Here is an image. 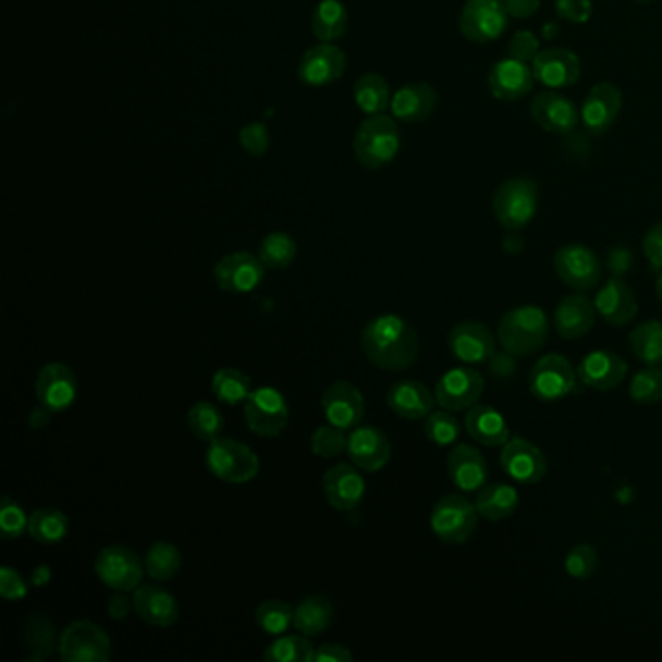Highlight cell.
I'll return each mask as SVG.
<instances>
[{
    "instance_id": "cell-1",
    "label": "cell",
    "mask_w": 662,
    "mask_h": 662,
    "mask_svg": "<svg viewBox=\"0 0 662 662\" xmlns=\"http://www.w3.org/2000/svg\"><path fill=\"white\" fill-rule=\"evenodd\" d=\"M366 358L385 371H404L420 354V339L399 315H381L367 322L361 334Z\"/></svg>"
},
{
    "instance_id": "cell-2",
    "label": "cell",
    "mask_w": 662,
    "mask_h": 662,
    "mask_svg": "<svg viewBox=\"0 0 662 662\" xmlns=\"http://www.w3.org/2000/svg\"><path fill=\"white\" fill-rule=\"evenodd\" d=\"M550 336V319L537 305H520L503 315L498 342L515 358H527L542 348Z\"/></svg>"
},
{
    "instance_id": "cell-3",
    "label": "cell",
    "mask_w": 662,
    "mask_h": 662,
    "mask_svg": "<svg viewBox=\"0 0 662 662\" xmlns=\"http://www.w3.org/2000/svg\"><path fill=\"white\" fill-rule=\"evenodd\" d=\"M492 210L498 224L507 232H520L538 212V187L527 177L503 181L493 193Z\"/></svg>"
},
{
    "instance_id": "cell-4",
    "label": "cell",
    "mask_w": 662,
    "mask_h": 662,
    "mask_svg": "<svg viewBox=\"0 0 662 662\" xmlns=\"http://www.w3.org/2000/svg\"><path fill=\"white\" fill-rule=\"evenodd\" d=\"M401 150V133L391 117H369L354 136L356 160L367 170H379L396 158Z\"/></svg>"
},
{
    "instance_id": "cell-5",
    "label": "cell",
    "mask_w": 662,
    "mask_h": 662,
    "mask_svg": "<svg viewBox=\"0 0 662 662\" xmlns=\"http://www.w3.org/2000/svg\"><path fill=\"white\" fill-rule=\"evenodd\" d=\"M478 511L461 493L443 495L431 511L430 527L433 535L445 544H465L475 535Z\"/></svg>"
},
{
    "instance_id": "cell-6",
    "label": "cell",
    "mask_w": 662,
    "mask_h": 662,
    "mask_svg": "<svg viewBox=\"0 0 662 662\" xmlns=\"http://www.w3.org/2000/svg\"><path fill=\"white\" fill-rule=\"evenodd\" d=\"M206 466L218 480L230 483L252 482L259 475V457L253 449L235 439L216 438L206 451Z\"/></svg>"
},
{
    "instance_id": "cell-7",
    "label": "cell",
    "mask_w": 662,
    "mask_h": 662,
    "mask_svg": "<svg viewBox=\"0 0 662 662\" xmlns=\"http://www.w3.org/2000/svg\"><path fill=\"white\" fill-rule=\"evenodd\" d=\"M577 379L579 376L569 359L562 354H547L530 369L528 387L538 401L555 403L575 391Z\"/></svg>"
},
{
    "instance_id": "cell-8",
    "label": "cell",
    "mask_w": 662,
    "mask_h": 662,
    "mask_svg": "<svg viewBox=\"0 0 662 662\" xmlns=\"http://www.w3.org/2000/svg\"><path fill=\"white\" fill-rule=\"evenodd\" d=\"M510 19L505 0H466L458 27L468 41L492 44L505 34Z\"/></svg>"
},
{
    "instance_id": "cell-9",
    "label": "cell",
    "mask_w": 662,
    "mask_h": 662,
    "mask_svg": "<svg viewBox=\"0 0 662 662\" xmlns=\"http://www.w3.org/2000/svg\"><path fill=\"white\" fill-rule=\"evenodd\" d=\"M59 657L64 662H106L111 657V641L98 624L78 620L59 637Z\"/></svg>"
},
{
    "instance_id": "cell-10",
    "label": "cell",
    "mask_w": 662,
    "mask_h": 662,
    "mask_svg": "<svg viewBox=\"0 0 662 662\" xmlns=\"http://www.w3.org/2000/svg\"><path fill=\"white\" fill-rule=\"evenodd\" d=\"M290 410L284 394L272 387L255 389L245 401V420L260 438H277L286 428Z\"/></svg>"
},
{
    "instance_id": "cell-11",
    "label": "cell",
    "mask_w": 662,
    "mask_h": 662,
    "mask_svg": "<svg viewBox=\"0 0 662 662\" xmlns=\"http://www.w3.org/2000/svg\"><path fill=\"white\" fill-rule=\"evenodd\" d=\"M94 569L99 581L117 592L135 591L143 581V562L131 548H103L96 557Z\"/></svg>"
},
{
    "instance_id": "cell-12",
    "label": "cell",
    "mask_w": 662,
    "mask_h": 662,
    "mask_svg": "<svg viewBox=\"0 0 662 662\" xmlns=\"http://www.w3.org/2000/svg\"><path fill=\"white\" fill-rule=\"evenodd\" d=\"M554 269L560 280L577 292H587L599 286L602 278L597 253L581 243H569L560 247L554 255Z\"/></svg>"
},
{
    "instance_id": "cell-13",
    "label": "cell",
    "mask_w": 662,
    "mask_h": 662,
    "mask_svg": "<svg viewBox=\"0 0 662 662\" xmlns=\"http://www.w3.org/2000/svg\"><path fill=\"white\" fill-rule=\"evenodd\" d=\"M448 344L451 354L465 366H483L498 352L495 334L480 321L458 322L449 332Z\"/></svg>"
},
{
    "instance_id": "cell-14",
    "label": "cell",
    "mask_w": 662,
    "mask_h": 662,
    "mask_svg": "<svg viewBox=\"0 0 662 662\" xmlns=\"http://www.w3.org/2000/svg\"><path fill=\"white\" fill-rule=\"evenodd\" d=\"M483 377L473 367H453L439 377L436 401L441 408L463 412L473 408L483 393Z\"/></svg>"
},
{
    "instance_id": "cell-15",
    "label": "cell",
    "mask_w": 662,
    "mask_h": 662,
    "mask_svg": "<svg viewBox=\"0 0 662 662\" xmlns=\"http://www.w3.org/2000/svg\"><path fill=\"white\" fill-rule=\"evenodd\" d=\"M500 463L503 473L523 486L538 483L548 475L547 455L527 439H510L502 448Z\"/></svg>"
},
{
    "instance_id": "cell-16",
    "label": "cell",
    "mask_w": 662,
    "mask_h": 662,
    "mask_svg": "<svg viewBox=\"0 0 662 662\" xmlns=\"http://www.w3.org/2000/svg\"><path fill=\"white\" fill-rule=\"evenodd\" d=\"M216 284L230 294H249L265 280V265L252 253H232L218 260Z\"/></svg>"
},
{
    "instance_id": "cell-17",
    "label": "cell",
    "mask_w": 662,
    "mask_h": 662,
    "mask_svg": "<svg viewBox=\"0 0 662 662\" xmlns=\"http://www.w3.org/2000/svg\"><path fill=\"white\" fill-rule=\"evenodd\" d=\"M37 401L49 410L63 412L71 408L78 394V377L71 367L53 361L41 367L36 379Z\"/></svg>"
},
{
    "instance_id": "cell-18",
    "label": "cell",
    "mask_w": 662,
    "mask_h": 662,
    "mask_svg": "<svg viewBox=\"0 0 662 662\" xmlns=\"http://www.w3.org/2000/svg\"><path fill=\"white\" fill-rule=\"evenodd\" d=\"M530 117L547 133L569 135L579 126L581 111L562 94L542 91L530 101Z\"/></svg>"
},
{
    "instance_id": "cell-19",
    "label": "cell",
    "mask_w": 662,
    "mask_h": 662,
    "mask_svg": "<svg viewBox=\"0 0 662 662\" xmlns=\"http://www.w3.org/2000/svg\"><path fill=\"white\" fill-rule=\"evenodd\" d=\"M530 66H532L537 82L550 90L569 88L581 78L579 57L564 47L542 49Z\"/></svg>"
},
{
    "instance_id": "cell-20",
    "label": "cell",
    "mask_w": 662,
    "mask_h": 662,
    "mask_svg": "<svg viewBox=\"0 0 662 662\" xmlns=\"http://www.w3.org/2000/svg\"><path fill=\"white\" fill-rule=\"evenodd\" d=\"M622 103H624L622 91L617 90L614 84L600 82L597 86H592L579 109L583 126L591 135L600 136L609 133L622 111Z\"/></svg>"
},
{
    "instance_id": "cell-21",
    "label": "cell",
    "mask_w": 662,
    "mask_h": 662,
    "mask_svg": "<svg viewBox=\"0 0 662 662\" xmlns=\"http://www.w3.org/2000/svg\"><path fill=\"white\" fill-rule=\"evenodd\" d=\"M321 404L329 424L342 430H354L366 414L364 394L348 381L332 383L322 394Z\"/></svg>"
},
{
    "instance_id": "cell-22",
    "label": "cell",
    "mask_w": 662,
    "mask_h": 662,
    "mask_svg": "<svg viewBox=\"0 0 662 662\" xmlns=\"http://www.w3.org/2000/svg\"><path fill=\"white\" fill-rule=\"evenodd\" d=\"M577 376L583 385L600 393H609L624 383L627 376L626 359L610 350H594L581 359Z\"/></svg>"
},
{
    "instance_id": "cell-23",
    "label": "cell",
    "mask_w": 662,
    "mask_h": 662,
    "mask_svg": "<svg viewBox=\"0 0 662 662\" xmlns=\"http://www.w3.org/2000/svg\"><path fill=\"white\" fill-rule=\"evenodd\" d=\"M344 69H346V54L342 53V49L332 44H321L305 51L297 66V76L305 86L321 88L339 81L344 74Z\"/></svg>"
},
{
    "instance_id": "cell-24",
    "label": "cell",
    "mask_w": 662,
    "mask_h": 662,
    "mask_svg": "<svg viewBox=\"0 0 662 662\" xmlns=\"http://www.w3.org/2000/svg\"><path fill=\"white\" fill-rule=\"evenodd\" d=\"M346 451H348L350 461L358 466L359 470H366V473H377V470L385 468L393 455L389 438L379 428H371V426H361V428L356 426V430H352L348 436Z\"/></svg>"
},
{
    "instance_id": "cell-25",
    "label": "cell",
    "mask_w": 662,
    "mask_h": 662,
    "mask_svg": "<svg viewBox=\"0 0 662 662\" xmlns=\"http://www.w3.org/2000/svg\"><path fill=\"white\" fill-rule=\"evenodd\" d=\"M322 492L334 510H356L366 495V480L356 466L341 463L331 466L322 476Z\"/></svg>"
},
{
    "instance_id": "cell-26",
    "label": "cell",
    "mask_w": 662,
    "mask_h": 662,
    "mask_svg": "<svg viewBox=\"0 0 662 662\" xmlns=\"http://www.w3.org/2000/svg\"><path fill=\"white\" fill-rule=\"evenodd\" d=\"M535 81L537 78L530 64L507 57L493 64L492 71L488 74V88L495 99L517 101L530 94Z\"/></svg>"
},
{
    "instance_id": "cell-27",
    "label": "cell",
    "mask_w": 662,
    "mask_h": 662,
    "mask_svg": "<svg viewBox=\"0 0 662 662\" xmlns=\"http://www.w3.org/2000/svg\"><path fill=\"white\" fill-rule=\"evenodd\" d=\"M448 473L458 492L475 493L488 483V463L473 445L458 443L448 457Z\"/></svg>"
},
{
    "instance_id": "cell-28",
    "label": "cell",
    "mask_w": 662,
    "mask_h": 662,
    "mask_svg": "<svg viewBox=\"0 0 662 662\" xmlns=\"http://www.w3.org/2000/svg\"><path fill=\"white\" fill-rule=\"evenodd\" d=\"M597 321L594 302L583 292L564 297L555 307L554 329L565 341H577L591 331Z\"/></svg>"
},
{
    "instance_id": "cell-29",
    "label": "cell",
    "mask_w": 662,
    "mask_h": 662,
    "mask_svg": "<svg viewBox=\"0 0 662 662\" xmlns=\"http://www.w3.org/2000/svg\"><path fill=\"white\" fill-rule=\"evenodd\" d=\"M436 394L420 381H399L387 393L389 408L404 420H426L436 408Z\"/></svg>"
},
{
    "instance_id": "cell-30",
    "label": "cell",
    "mask_w": 662,
    "mask_h": 662,
    "mask_svg": "<svg viewBox=\"0 0 662 662\" xmlns=\"http://www.w3.org/2000/svg\"><path fill=\"white\" fill-rule=\"evenodd\" d=\"M594 307L602 321L614 327L629 324L636 319L639 309L634 290L620 278H610L609 282L600 287L599 294L594 297Z\"/></svg>"
},
{
    "instance_id": "cell-31",
    "label": "cell",
    "mask_w": 662,
    "mask_h": 662,
    "mask_svg": "<svg viewBox=\"0 0 662 662\" xmlns=\"http://www.w3.org/2000/svg\"><path fill=\"white\" fill-rule=\"evenodd\" d=\"M438 106V94L426 82H414L404 86L391 99L394 119L406 125H416L430 119Z\"/></svg>"
},
{
    "instance_id": "cell-32",
    "label": "cell",
    "mask_w": 662,
    "mask_h": 662,
    "mask_svg": "<svg viewBox=\"0 0 662 662\" xmlns=\"http://www.w3.org/2000/svg\"><path fill=\"white\" fill-rule=\"evenodd\" d=\"M133 604L136 614L150 626L170 627L180 617L177 600L158 585H143L135 589Z\"/></svg>"
},
{
    "instance_id": "cell-33",
    "label": "cell",
    "mask_w": 662,
    "mask_h": 662,
    "mask_svg": "<svg viewBox=\"0 0 662 662\" xmlns=\"http://www.w3.org/2000/svg\"><path fill=\"white\" fill-rule=\"evenodd\" d=\"M465 430L478 445L503 448L510 441V426L500 412L488 404H475L465 414Z\"/></svg>"
},
{
    "instance_id": "cell-34",
    "label": "cell",
    "mask_w": 662,
    "mask_h": 662,
    "mask_svg": "<svg viewBox=\"0 0 662 662\" xmlns=\"http://www.w3.org/2000/svg\"><path fill=\"white\" fill-rule=\"evenodd\" d=\"M519 492L510 483H486L482 490L476 492V511L482 519L490 523L510 519L511 515L519 510Z\"/></svg>"
},
{
    "instance_id": "cell-35",
    "label": "cell",
    "mask_w": 662,
    "mask_h": 662,
    "mask_svg": "<svg viewBox=\"0 0 662 662\" xmlns=\"http://www.w3.org/2000/svg\"><path fill=\"white\" fill-rule=\"evenodd\" d=\"M22 641L34 653L27 661H44L59 651V639L54 632L53 622L44 614H29L22 624Z\"/></svg>"
},
{
    "instance_id": "cell-36",
    "label": "cell",
    "mask_w": 662,
    "mask_h": 662,
    "mask_svg": "<svg viewBox=\"0 0 662 662\" xmlns=\"http://www.w3.org/2000/svg\"><path fill=\"white\" fill-rule=\"evenodd\" d=\"M311 27L322 44H332L346 34L348 12L341 0H321L311 16Z\"/></svg>"
},
{
    "instance_id": "cell-37",
    "label": "cell",
    "mask_w": 662,
    "mask_h": 662,
    "mask_svg": "<svg viewBox=\"0 0 662 662\" xmlns=\"http://www.w3.org/2000/svg\"><path fill=\"white\" fill-rule=\"evenodd\" d=\"M334 609L331 600L324 597H307L294 610V626L302 636H321L332 624Z\"/></svg>"
},
{
    "instance_id": "cell-38",
    "label": "cell",
    "mask_w": 662,
    "mask_h": 662,
    "mask_svg": "<svg viewBox=\"0 0 662 662\" xmlns=\"http://www.w3.org/2000/svg\"><path fill=\"white\" fill-rule=\"evenodd\" d=\"M391 88L383 76L376 72L364 74L354 84V101L366 115H381L391 106Z\"/></svg>"
},
{
    "instance_id": "cell-39",
    "label": "cell",
    "mask_w": 662,
    "mask_h": 662,
    "mask_svg": "<svg viewBox=\"0 0 662 662\" xmlns=\"http://www.w3.org/2000/svg\"><path fill=\"white\" fill-rule=\"evenodd\" d=\"M629 348L645 366H662V322L645 321L629 332Z\"/></svg>"
},
{
    "instance_id": "cell-40",
    "label": "cell",
    "mask_w": 662,
    "mask_h": 662,
    "mask_svg": "<svg viewBox=\"0 0 662 662\" xmlns=\"http://www.w3.org/2000/svg\"><path fill=\"white\" fill-rule=\"evenodd\" d=\"M27 532L39 544H59L69 535V519L63 511L41 507L32 513Z\"/></svg>"
},
{
    "instance_id": "cell-41",
    "label": "cell",
    "mask_w": 662,
    "mask_h": 662,
    "mask_svg": "<svg viewBox=\"0 0 662 662\" xmlns=\"http://www.w3.org/2000/svg\"><path fill=\"white\" fill-rule=\"evenodd\" d=\"M212 393L218 396V401L232 406L245 403L252 394V377L243 373L242 369L224 367L212 379Z\"/></svg>"
},
{
    "instance_id": "cell-42",
    "label": "cell",
    "mask_w": 662,
    "mask_h": 662,
    "mask_svg": "<svg viewBox=\"0 0 662 662\" xmlns=\"http://www.w3.org/2000/svg\"><path fill=\"white\" fill-rule=\"evenodd\" d=\"M181 552L173 544L158 542L144 557V569L156 581H170L181 569Z\"/></svg>"
},
{
    "instance_id": "cell-43",
    "label": "cell",
    "mask_w": 662,
    "mask_h": 662,
    "mask_svg": "<svg viewBox=\"0 0 662 662\" xmlns=\"http://www.w3.org/2000/svg\"><path fill=\"white\" fill-rule=\"evenodd\" d=\"M191 433L200 441H214L224 431V416L212 403H197L187 414Z\"/></svg>"
},
{
    "instance_id": "cell-44",
    "label": "cell",
    "mask_w": 662,
    "mask_h": 662,
    "mask_svg": "<svg viewBox=\"0 0 662 662\" xmlns=\"http://www.w3.org/2000/svg\"><path fill=\"white\" fill-rule=\"evenodd\" d=\"M297 255V245L287 233L274 232L267 235L259 247V259L267 269H286Z\"/></svg>"
},
{
    "instance_id": "cell-45",
    "label": "cell",
    "mask_w": 662,
    "mask_h": 662,
    "mask_svg": "<svg viewBox=\"0 0 662 662\" xmlns=\"http://www.w3.org/2000/svg\"><path fill=\"white\" fill-rule=\"evenodd\" d=\"M255 622L269 636H282L294 626V609L284 600H265L255 612Z\"/></svg>"
},
{
    "instance_id": "cell-46",
    "label": "cell",
    "mask_w": 662,
    "mask_h": 662,
    "mask_svg": "<svg viewBox=\"0 0 662 662\" xmlns=\"http://www.w3.org/2000/svg\"><path fill=\"white\" fill-rule=\"evenodd\" d=\"M315 649L307 636H284L270 645L262 654L269 662H311Z\"/></svg>"
},
{
    "instance_id": "cell-47",
    "label": "cell",
    "mask_w": 662,
    "mask_h": 662,
    "mask_svg": "<svg viewBox=\"0 0 662 662\" xmlns=\"http://www.w3.org/2000/svg\"><path fill=\"white\" fill-rule=\"evenodd\" d=\"M424 431L433 445L449 448V445L457 443L458 436H461V424L453 412L441 408V410L431 412L430 416L426 418Z\"/></svg>"
},
{
    "instance_id": "cell-48",
    "label": "cell",
    "mask_w": 662,
    "mask_h": 662,
    "mask_svg": "<svg viewBox=\"0 0 662 662\" xmlns=\"http://www.w3.org/2000/svg\"><path fill=\"white\" fill-rule=\"evenodd\" d=\"M629 396L637 404L662 403V366H647L629 383Z\"/></svg>"
},
{
    "instance_id": "cell-49",
    "label": "cell",
    "mask_w": 662,
    "mask_h": 662,
    "mask_svg": "<svg viewBox=\"0 0 662 662\" xmlns=\"http://www.w3.org/2000/svg\"><path fill=\"white\" fill-rule=\"evenodd\" d=\"M348 449V438L342 428L336 426H321L311 436V451L317 457L334 458Z\"/></svg>"
},
{
    "instance_id": "cell-50",
    "label": "cell",
    "mask_w": 662,
    "mask_h": 662,
    "mask_svg": "<svg viewBox=\"0 0 662 662\" xmlns=\"http://www.w3.org/2000/svg\"><path fill=\"white\" fill-rule=\"evenodd\" d=\"M597 567H599V554L589 544L573 548L565 557V572L569 573L573 579H589L597 573Z\"/></svg>"
},
{
    "instance_id": "cell-51",
    "label": "cell",
    "mask_w": 662,
    "mask_h": 662,
    "mask_svg": "<svg viewBox=\"0 0 662 662\" xmlns=\"http://www.w3.org/2000/svg\"><path fill=\"white\" fill-rule=\"evenodd\" d=\"M29 527V519H27L26 513L20 507V503L10 500V498H2L0 503V528H2V535L7 540H16L22 537Z\"/></svg>"
},
{
    "instance_id": "cell-52",
    "label": "cell",
    "mask_w": 662,
    "mask_h": 662,
    "mask_svg": "<svg viewBox=\"0 0 662 662\" xmlns=\"http://www.w3.org/2000/svg\"><path fill=\"white\" fill-rule=\"evenodd\" d=\"M240 143H242L245 152L259 158L269 150V131L262 123H252V125L243 126L242 133H240Z\"/></svg>"
},
{
    "instance_id": "cell-53",
    "label": "cell",
    "mask_w": 662,
    "mask_h": 662,
    "mask_svg": "<svg viewBox=\"0 0 662 662\" xmlns=\"http://www.w3.org/2000/svg\"><path fill=\"white\" fill-rule=\"evenodd\" d=\"M538 53H540V47H538L537 36L532 32H519L511 39L510 57L513 59L532 64Z\"/></svg>"
},
{
    "instance_id": "cell-54",
    "label": "cell",
    "mask_w": 662,
    "mask_h": 662,
    "mask_svg": "<svg viewBox=\"0 0 662 662\" xmlns=\"http://www.w3.org/2000/svg\"><path fill=\"white\" fill-rule=\"evenodd\" d=\"M555 12L562 20L583 24L591 19V0H555Z\"/></svg>"
},
{
    "instance_id": "cell-55",
    "label": "cell",
    "mask_w": 662,
    "mask_h": 662,
    "mask_svg": "<svg viewBox=\"0 0 662 662\" xmlns=\"http://www.w3.org/2000/svg\"><path fill=\"white\" fill-rule=\"evenodd\" d=\"M0 592L7 600L24 599L27 594V585L24 577L12 567L0 569Z\"/></svg>"
},
{
    "instance_id": "cell-56",
    "label": "cell",
    "mask_w": 662,
    "mask_h": 662,
    "mask_svg": "<svg viewBox=\"0 0 662 662\" xmlns=\"http://www.w3.org/2000/svg\"><path fill=\"white\" fill-rule=\"evenodd\" d=\"M643 252L654 269L662 270V222L651 228L645 235Z\"/></svg>"
},
{
    "instance_id": "cell-57",
    "label": "cell",
    "mask_w": 662,
    "mask_h": 662,
    "mask_svg": "<svg viewBox=\"0 0 662 662\" xmlns=\"http://www.w3.org/2000/svg\"><path fill=\"white\" fill-rule=\"evenodd\" d=\"M352 653L344 645L324 643L315 649V662H352Z\"/></svg>"
},
{
    "instance_id": "cell-58",
    "label": "cell",
    "mask_w": 662,
    "mask_h": 662,
    "mask_svg": "<svg viewBox=\"0 0 662 662\" xmlns=\"http://www.w3.org/2000/svg\"><path fill=\"white\" fill-rule=\"evenodd\" d=\"M511 19H530L538 9L540 0H505Z\"/></svg>"
},
{
    "instance_id": "cell-59",
    "label": "cell",
    "mask_w": 662,
    "mask_h": 662,
    "mask_svg": "<svg viewBox=\"0 0 662 662\" xmlns=\"http://www.w3.org/2000/svg\"><path fill=\"white\" fill-rule=\"evenodd\" d=\"M488 366H490V369H492L495 376H511V373L515 371V356L510 354L507 350H503L502 354H500V352H495V356L488 361Z\"/></svg>"
},
{
    "instance_id": "cell-60",
    "label": "cell",
    "mask_w": 662,
    "mask_h": 662,
    "mask_svg": "<svg viewBox=\"0 0 662 662\" xmlns=\"http://www.w3.org/2000/svg\"><path fill=\"white\" fill-rule=\"evenodd\" d=\"M131 610H135V604H133V599H126L125 592H119L109 599L108 612L113 620H125Z\"/></svg>"
},
{
    "instance_id": "cell-61",
    "label": "cell",
    "mask_w": 662,
    "mask_h": 662,
    "mask_svg": "<svg viewBox=\"0 0 662 662\" xmlns=\"http://www.w3.org/2000/svg\"><path fill=\"white\" fill-rule=\"evenodd\" d=\"M632 265V255H627L622 249L610 253V269L612 272H616V277H624V272L629 269Z\"/></svg>"
},
{
    "instance_id": "cell-62",
    "label": "cell",
    "mask_w": 662,
    "mask_h": 662,
    "mask_svg": "<svg viewBox=\"0 0 662 662\" xmlns=\"http://www.w3.org/2000/svg\"><path fill=\"white\" fill-rule=\"evenodd\" d=\"M51 414H53V412L46 408V406H39V408H36V410L29 414V420L27 421H29V426H32L34 430H44L47 424L51 421Z\"/></svg>"
},
{
    "instance_id": "cell-63",
    "label": "cell",
    "mask_w": 662,
    "mask_h": 662,
    "mask_svg": "<svg viewBox=\"0 0 662 662\" xmlns=\"http://www.w3.org/2000/svg\"><path fill=\"white\" fill-rule=\"evenodd\" d=\"M657 297L661 299L662 304V272L659 274V278H657Z\"/></svg>"
},
{
    "instance_id": "cell-64",
    "label": "cell",
    "mask_w": 662,
    "mask_h": 662,
    "mask_svg": "<svg viewBox=\"0 0 662 662\" xmlns=\"http://www.w3.org/2000/svg\"><path fill=\"white\" fill-rule=\"evenodd\" d=\"M636 2H641V4H647V2H653V0H636Z\"/></svg>"
}]
</instances>
